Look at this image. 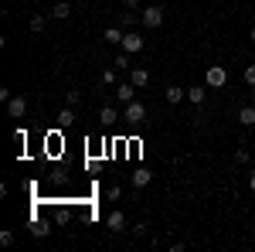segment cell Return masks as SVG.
<instances>
[{
  "mask_svg": "<svg viewBox=\"0 0 255 252\" xmlns=\"http://www.w3.org/2000/svg\"><path fill=\"white\" fill-rule=\"evenodd\" d=\"M204 85H208V89H225V85H228V68H225V65H208Z\"/></svg>",
  "mask_w": 255,
  "mask_h": 252,
  "instance_id": "obj_1",
  "label": "cell"
},
{
  "mask_svg": "<svg viewBox=\"0 0 255 252\" xmlns=\"http://www.w3.org/2000/svg\"><path fill=\"white\" fill-rule=\"evenodd\" d=\"M139 24H143V27H150V31H153V27H160V24H163V7H160V3L146 7V10L139 14Z\"/></svg>",
  "mask_w": 255,
  "mask_h": 252,
  "instance_id": "obj_2",
  "label": "cell"
},
{
  "mask_svg": "<svg viewBox=\"0 0 255 252\" xmlns=\"http://www.w3.org/2000/svg\"><path fill=\"white\" fill-rule=\"evenodd\" d=\"M123 119H126V123H143V119H146V106L136 102V99L126 102V106H123Z\"/></svg>",
  "mask_w": 255,
  "mask_h": 252,
  "instance_id": "obj_3",
  "label": "cell"
},
{
  "mask_svg": "<svg viewBox=\"0 0 255 252\" xmlns=\"http://www.w3.org/2000/svg\"><path fill=\"white\" fill-rule=\"evenodd\" d=\"M24 113H27V99L24 96H10L7 99V116L10 119H24Z\"/></svg>",
  "mask_w": 255,
  "mask_h": 252,
  "instance_id": "obj_4",
  "label": "cell"
},
{
  "mask_svg": "<svg viewBox=\"0 0 255 252\" xmlns=\"http://www.w3.org/2000/svg\"><path fill=\"white\" fill-rule=\"evenodd\" d=\"M143 44H146V41L139 38L136 31H126V38H123L119 48H123V51H129V55H136V51H143Z\"/></svg>",
  "mask_w": 255,
  "mask_h": 252,
  "instance_id": "obj_5",
  "label": "cell"
},
{
  "mask_svg": "<svg viewBox=\"0 0 255 252\" xmlns=\"http://www.w3.org/2000/svg\"><path fill=\"white\" fill-rule=\"evenodd\" d=\"M106 229H109V232H123V229H126V212H109L106 215Z\"/></svg>",
  "mask_w": 255,
  "mask_h": 252,
  "instance_id": "obj_6",
  "label": "cell"
},
{
  "mask_svg": "<svg viewBox=\"0 0 255 252\" xmlns=\"http://www.w3.org/2000/svg\"><path fill=\"white\" fill-rule=\"evenodd\" d=\"M113 96L126 106V102H133V99H136V85H133V82H123V85H116V92H113Z\"/></svg>",
  "mask_w": 255,
  "mask_h": 252,
  "instance_id": "obj_7",
  "label": "cell"
},
{
  "mask_svg": "<svg viewBox=\"0 0 255 252\" xmlns=\"http://www.w3.org/2000/svg\"><path fill=\"white\" fill-rule=\"evenodd\" d=\"M163 99H167L170 106H177V102L187 99V89H180V85H167V89H163Z\"/></svg>",
  "mask_w": 255,
  "mask_h": 252,
  "instance_id": "obj_8",
  "label": "cell"
},
{
  "mask_svg": "<svg viewBox=\"0 0 255 252\" xmlns=\"http://www.w3.org/2000/svg\"><path fill=\"white\" fill-rule=\"evenodd\" d=\"M123 38H126L123 27H106V31H102V41H106V44H123Z\"/></svg>",
  "mask_w": 255,
  "mask_h": 252,
  "instance_id": "obj_9",
  "label": "cell"
},
{
  "mask_svg": "<svg viewBox=\"0 0 255 252\" xmlns=\"http://www.w3.org/2000/svg\"><path fill=\"white\" fill-rule=\"evenodd\" d=\"M150 181H153V174H150L146 167H139V171H133V177H129V184H133V188H146Z\"/></svg>",
  "mask_w": 255,
  "mask_h": 252,
  "instance_id": "obj_10",
  "label": "cell"
},
{
  "mask_svg": "<svg viewBox=\"0 0 255 252\" xmlns=\"http://www.w3.org/2000/svg\"><path fill=\"white\" fill-rule=\"evenodd\" d=\"M129 82H133L136 89H143V85H150V72H146V68H129Z\"/></svg>",
  "mask_w": 255,
  "mask_h": 252,
  "instance_id": "obj_11",
  "label": "cell"
},
{
  "mask_svg": "<svg viewBox=\"0 0 255 252\" xmlns=\"http://www.w3.org/2000/svg\"><path fill=\"white\" fill-rule=\"evenodd\" d=\"M204 96H208V85H191L187 89V102H194V106H201Z\"/></svg>",
  "mask_w": 255,
  "mask_h": 252,
  "instance_id": "obj_12",
  "label": "cell"
},
{
  "mask_svg": "<svg viewBox=\"0 0 255 252\" xmlns=\"http://www.w3.org/2000/svg\"><path fill=\"white\" fill-rule=\"evenodd\" d=\"M68 14H72V3H68V0H58V3L51 7V17L55 20H65Z\"/></svg>",
  "mask_w": 255,
  "mask_h": 252,
  "instance_id": "obj_13",
  "label": "cell"
},
{
  "mask_svg": "<svg viewBox=\"0 0 255 252\" xmlns=\"http://www.w3.org/2000/svg\"><path fill=\"white\" fill-rule=\"evenodd\" d=\"M238 123L242 126H255V106H242L238 109Z\"/></svg>",
  "mask_w": 255,
  "mask_h": 252,
  "instance_id": "obj_14",
  "label": "cell"
},
{
  "mask_svg": "<svg viewBox=\"0 0 255 252\" xmlns=\"http://www.w3.org/2000/svg\"><path fill=\"white\" fill-rule=\"evenodd\" d=\"M99 119H102L106 126H113V123H116V119H119V113H116V109H113V106H102V113H99Z\"/></svg>",
  "mask_w": 255,
  "mask_h": 252,
  "instance_id": "obj_15",
  "label": "cell"
},
{
  "mask_svg": "<svg viewBox=\"0 0 255 252\" xmlns=\"http://www.w3.org/2000/svg\"><path fill=\"white\" fill-rule=\"evenodd\" d=\"M72 119H75V113H72V106H65V109L58 113V123H61V126H72Z\"/></svg>",
  "mask_w": 255,
  "mask_h": 252,
  "instance_id": "obj_16",
  "label": "cell"
},
{
  "mask_svg": "<svg viewBox=\"0 0 255 252\" xmlns=\"http://www.w3.org/2000/svg\"><path fill=\"white\" fill-rule=\"evenodd\" d=\"M113 65L116 68H129V51H119L116 58H113Z\"/></svg>",
  "mask_w": 255,
  "mask_h": 252,
  "instance_id": "obj_17",
  "label": "cell"
},
{
  "mask_svg": "<svg viewBox=\"0 0 255 252\" xmlns=\"http://www.w3.org/2000/svg\"><path fill=\"white\" fill-rule=\"evenodd\" d=\"M99 82H102V85H106V89H109V85H116V72H113V68H106V72H102V78H99Z\"/></svg>",
  "mask_w": 255,
  "mask_h": 252,
  "instance_id": "obj_18",
  "label": "cell"
},
{
  "mask_svg": "<svg viewBox=\"0 0 255 252\" xmlns=\"http://www.w3.org/2000/svg\"><path fill=\"white\" fill-rule=\"evenodd\" d=\"M31 232L38 235V239H44V235L51 232V229H48V225H44V222H34V225H31Z\"/></svg>",
  "mask_w": 255,
  "mask_h": 252,
  "instance_id": "obj_19",
  "label": "cell"
},
{
  "mask_svg": "<svg viewBox=\"0 0 255 252\" xmlns=\"http://www.w3.org/2000/svg\"><path fill=\"white\" fill-rule=\"evenodd\" d=\"M0 246H3V249H7V246H14V232H10V229H3V232H0Z\"/></svg>",
  "mask_w": 255,
  "mask_h": 252,
  "instance_id": "obj_20",
  "label": "cell"
},
{
  "mask_svg": "<svg viewBox=\"0 0 255 252\" xmlns=\"http://www.w3.org/2000/svg\"><path fill=\"white\" fill-rule=\"evenodd\" d=\"M65 102H68V106H72V109H75V106H79V102H82V92H75V89H72V92H68V96H65Z\"/></svg>",
  "mask_w": 255,
  "mask_h": 252,
  "instance_id": "obj_21",
  "label": "cell"
},
{
  "mask_svg": "<svg viewBox=\"0 0 255 252\" xmlns=\"http://www.w3.org/2000/svg\"><path fill=\"white\" fill-rule=\"evenodd\" d=\"M249 160H252V154H249V150H242V147H238V150H235V164H249Z\"/></svg>",
  "mask_w": 255,
  "mask_h": 252,
  "instance_id": "obj_22",
  "label": "cell"
},
{
  "mask_svg": "<svg viewBox=\"0 0 255 252\" xmlns=\"http://www.w3.org/2000/svg\"><path fill=\"white\" fill-rule=\"evenodd\" d=\"M31 31H34V34H41V31H44V17H31Z\"/></svg>",
  "mask_w": 255,
  "mask_h": 252,
  "instance_id": "obj_23",
  "label": "cell"
},
{
  "mask_svg": "<svg viewBox=\"0 0 255 252\" xmlns=\"http://www.w3.org/2000/svg\"><path fill=\"white\" fill-rule=\"evenodd\" d=\"M106 198H109V201H119V198H123V188H119V184H113V188L106 191Z\"/></svg>",
  "mask_w": 255,
  "mask_h": 252,
  "instance_id": "obj_24",
  "label": "cell"
},
{
  "mask_svg": "<svg viewBox=\"0 0 255 252\" xmlns=\"http://www.w3.org/2000/svg\"><path fill=\"white\" fill-rule=\"evenodd\" d=\"M146 229H150V225H146V222H139V225H133V235H136V239H143V235H146Z\"/></svg>",
  "mask_w": 255,
  "mask_h": 252,
  "instance_id": "obj_25",
  "label": "cell"
},
{
  "mask_svg": "<svg viewBox=\"0 0 255 252\" xmlns=\"http://www.w3.org/2000/svg\"><path fill=\"white\" fill-rule=\"evenodd\" d=\"M14 140H17L20 147H24V143H27V133H24V130H20V126H17V130H14Z\"/></svg>",
  "mask_w": 255,
  "mask_h": 252,
  "instance_id": "obj_26",
  "label": "cell"
},
{
  "mask_svg": "<svg viewBox=\"0 0 255 252\" xmlns=\"http://www.w3.org/2000/svg\"><path fill=\"white\" fill-rule=\"evenodd\" d=\"M245 82H249V85H255V65H249V68H245Z\"/></svg>",
  "mask_w": 255,
  "mask_h": 252,
  "instance_id": "obj_27",
  "label": "cell"
},
{
  "mask_svg": "<svg viewBox=\"0 0 255 252\" xmlns=\"http://www.w3.org/2000/svg\"><path fill=\"white\" fill-rule=\"evenodd\" d=\"M123 3H126V10H136V7L143 3V0H123Z\"/></svg>",
  "mask_w": 255,
  "mask_h": 252,
  "instance_id": "obj_28",
  "label": "cell"
},
{
  "mask_svg": "<svg viewBox=\"0 0 255 252\" xmlns=\"http://www.w3.org/2000/svg\"><path fill=\"white\" fill-rule=\"evenodd\" d=\"M249 188H252V191H255V171H252V174H249Z\"/></svg>",
  "mask_w": 255,
  "mask_h": 252,
  "instance_id": "obj_29",
  "label": "cell"
},
{
  "mask_svg": "<svg viewBox=\"0 0 255 252\" xmlns=\"http://www.w3.org/2000/svg\"><path fill=\"white\" fill-rule=\"evenodd\" d=\"M249 38H252V44H255V24H252V31H249Z\"/></svg>",
  "mask_w": 255,
  "mask_h": 252,
  "instance_id": "obj_30",
  "label": "cell"
}]
</instances>
